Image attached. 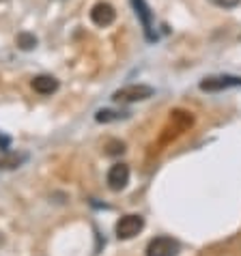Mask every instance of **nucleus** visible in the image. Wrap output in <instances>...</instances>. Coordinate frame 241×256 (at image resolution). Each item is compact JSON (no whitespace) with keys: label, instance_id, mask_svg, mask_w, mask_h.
Listing matches in <instances>:
<instances>
[{"label":"nucleus","instance_id":"obj_1","mask_svg":"<svg viewBox=\"0 0 241 256\" xmlns=\"http://www.w3.org/2000/svg\"><path fill=\"white\" fill-rule=\"evenodd\" d=\"M155 88L153 86H146V84H130V86H123L118 88L112 99L116 104H136V102H144V99L153 97Z\"/></svg>","mask_w":241,"mask_h":256},{"label":"nucleus","instance_id":"obj_2","mask_svg":"<svg viewBox=\"0 0 241 256\" xmlns=\"http://www.w3.org/2000/svg\"><path fill=\"white\" fill-rule=\"evenodd\" d=\"M144 228V218L142 216H138V213H130V216H123L116 222V228H114V232H116V237L118 239H123V241H127V239H134L136 234Z\"/></svg>","mask_w":241,"mask_h":256},{"label":"nucleus","instance_id":"obj_3","mask_svg":"<svg viewBox=\"0 0 241 256\" xmlns=\"http://www.w3.org/2000/svg\"><path fill=\"white\" fill-rule=\"evenodd\" d=\"M241 86V76H209L200 80V90H207V93H220V90L226 88H237Z\"/></svg>","mask_w":241,"mask_h":256},{"label":"nucleus","instance_id":"obj_4","mask_svg":"<svg viewBox=\"0 0 241 256\" xmlns=\"http://www.w3.org/2000/svg\"><path fill=\"white\" fill-rule=\"evenodd\" d=\"M176 254H179V241L172 237H155L146 246V256H176Z\"/></svg>","mask_w":241,"mask_h":256},{"label":"nucleus","instance_id":"obj_5","mask_svg":"<svg viewBox=\"0 0 241 256\" xmlns=\"http://www.w3.org/2000/svg\"><path fill=\"white\" fill-rule=\"evenodd\" d=\"M132 6H134V11H136L140 24H142L146 41H151V44H153V41L158 39V34L153 32V13H151V9H148L146 0H132Z\"/></svg>","mask_w":241,"mask_h":256},{"label":"nucleus","instance_id":"obj_6","mask_svg":"<svg viewBox=\"0 0 241 256\" xmlns=\"http://www.w3.org/2000/svg\"><path fill=\"white\" fill-rule=\"evenodd\" d=\"M130 183V166L127 164H114L108 170V188L112 192H120Z\"/></svg>","mask_w":241,"mask_h":256},{"label":"nucleus","instance_id":"obj_7","mask_svg":"<svg viewBox=\"0 0 241 256\" xmlns=\"http://www.w3.org/2000/svg\"><path fill=\"white\" fill-rule=\"evenodd\" d=\"M114 18H116V11H114V6L108 2H97L93 9H90V20H93V24L99 28L110 26L114 22Z\"/></svg>","mask_w":241,"mask_h":256},{"label":"nucleus","instance_id":"obj_8","mask_svg":"<svg viewBox=\"0 0 241 256\" xmlns=\"http://www.w3.org/2000/svg\"><path fill=\"white\" fill-rule=\"evenodd\" d=\"M58 80H56L54 76H37V78H32V88H34V93H39V95H52L58 90Z\"/></svg>","mask_w":241,"mask_h":256},{"label":"nucleus","instance_id":"obj_9","mask_svg":"<svg viewBox=\"0 0 241 256\" xmlns=\"http://www.w3.org/2000/svg\"><path fill=\"white\" fill-rule=\"evenodd\" d=\"M24 160H26V155H18L16 151H9V148H2V151H0V168L2 170L18 168Z\"/></svg>","mask_w":241,"mask_h":256},{"label":"nucleus","instance_id":"obj_10","mask_svg":"<svg viewBox=\"0 0 241 256\" xmlns=\"http://www.w3.org/2000/svg\"><path fill=\"white\" fill-rule=\"evenodd\" d=\"M130 112H116V110H99L95 114L97 123H112V120H120V118H127Z\"/></svg>","mask_w":241,"mask_h":256},{"label":"nucleus","instance_id":"obj_11","mask_svg":"<svg viewBox=\"0 0 241 256\" xmlns=\"http://www.w3.org/2000/svg\"><path fill=\"white\" fill-rule=\"evenodd\" d=\"M16 44L20 50H24V52H28V50H34L37 48V37L30 32H20L18 34V39H16Z\"/></svg>","mask_w":241,"mask_h":256},{"label":"nucleus","instance_id":"obj_12","mask_svg":"<svg viewBox=\"0 0 241 256\" xmlns=\"http://www.w3.org/2000/svg\"><path fill=\"white\" fill-rule=\"evenodd\" d=\"M123 151H125V144H123V142L112 140L110 144H108V151H106V153H108V155H118V153H123Z\"/></svg>","mask_w":241,"mask_h":256},{"label":"nucleus","instance_id":"obj_13","mask_svg":"<svg viewBox=\"0 0 241 256\" xmlns=\"http://www.w3.org/2000/svg\"><path fill=\"white\" fill-rule=\"evenodd\" d=\"M211 2L216 6H220V9H235L241 0H211Z\"/></svg>","mask_w":241,"mask_h":256},{"label":"nucleus","instance_id":"obj_14","mask_svg":"<svg viewBox=\"0 0 241 256\" xmlns=\"http://www.w3.org/2000/svg\"><path fill=\"white\" fill-rule=\"evenodd\" d=\"M9 144H11V138L0 134V148H9Z\"/></svg>","mask_w":241,"mask_h":256}]
</instances>
